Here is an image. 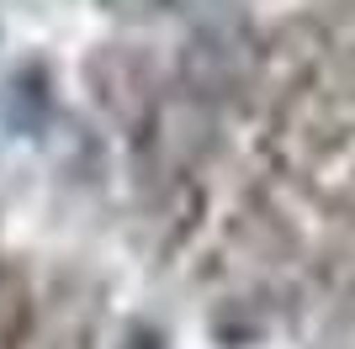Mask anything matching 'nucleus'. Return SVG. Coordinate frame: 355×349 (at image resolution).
I'll return each instance as SVG.
<instances>
[{"label": "nucleus", "instance_id": "nucleus-1", "mask_svg": "<svg viewBox=\"0 0 355 349\" xmlns=\"http://www.w3.org/2000/svg\"><path fill=\"white\" fill-rule=\"evenodd\" d=\"M0 116H6L16 132L43 127V116H48V69L43 64H21V69L6 80V90H0Z\"/></svg>", "mask_w": 355, "mask_h": 349}]
</instances>
